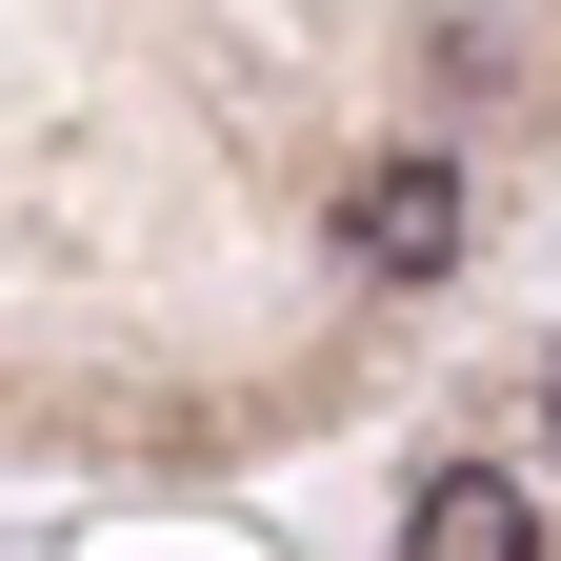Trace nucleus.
Wrapping results in <instances>:
<instances>
[{
	"mask_svg": "<svg viewBox=\"0 0 561 561\" xmlns=\"http://www.w3.org/2000/svg\"><path fill=\"white\" fill-rule=\"evenodd\" d=\"M341 261L362 280H442L461 261V161H362L341 181Z\"/></svg>",
	"mask_w": 561,
	"mask_h": 561,
	"instance_id": "nucleus-1",
	"label": "nucleus"
},
{
	"mask_svg": "<svg viewBox=\"0 0 561 561\" xmlns=\"http://www.w3.org/2000/svg\"><path fill=\"white\" fill-rule=\"evenodd\" d=\"M401 561H541V502H522L502 461H442L421 522H401Z\"/></svg>",
	"mask_w": 561,
	"mask_h": 561,
	"instance_id": "nucleus-2",
	"label": "nucleus"
},
{
	"mask_svg": "<svg viewBox=\"0 0 561 561\" xmlns=\"http://www.w3.org/2000/svg\"><path fill=\"white\" fill-rule=\"evenodd\" d=\"M541 442H561V362H541Z\"/></svg>",
	"mask_w": 561,
	"mask_h": 561,
	"instance_id": "nucleus-3",
	"label": "nucleus"
}]
</instances>
